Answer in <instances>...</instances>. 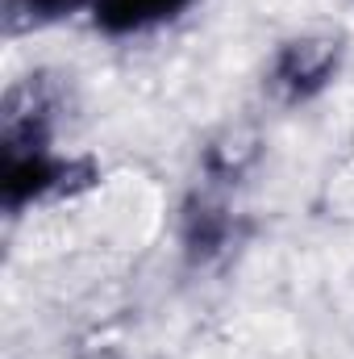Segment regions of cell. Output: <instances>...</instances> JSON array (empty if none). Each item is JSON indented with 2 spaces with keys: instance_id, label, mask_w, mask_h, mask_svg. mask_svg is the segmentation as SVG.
<instances>
[{
  "instance_id": "cell-1",
  "label": "cell",
  "mask_w": 354,
  "mask_h": 359,
  "mask_svg": "<svg viewBox=\"0 0 354 359\" xmlns=\"http://www.w3.org/2000/svg\"><path fill=\"white\" fill-rule=\"evenodd\" d=\"M96 180L88 159H71L55 142V100L42 80H25L4 92L0 109V209L8 217L29 213L63 192Z\"/></svg>"
},
{
  "instance_id": "cell-2",
  "label": "cell",
  "mask_w": 354,
  "mask_h": 359,
  "mask_svg": "<svg viewBox=\"0 0 354 359\" xmlns=\"http://www.w3.org/2000/svg\"><path fill=\"white\" fill-rule=\"evenodd\" d=\"M346 46L338 34H300L275 46L267 67V88L283 104H309L330 88L342 72Z\"/></svg>"
},
{
  "instance_id": "cell-3",
  "label": "cell",
  "mask_w": 354,
  "mask_h": 359,
  "mask_svg": "<svg viewBox=\"0 0 354 359\" xmlns=\"http://www.w3.org/2000/svg\"><path fill=\"white\" fill-rule=\"evenodd\" d=\"M200 0H88V21L104 38H142L176 25Z\"/></svg>"
},
{
  "instance_id": "cell-4",
  "label": "cell",
  "mask_w": 354,
  "mask_h": 359,
  "mask_svg": "<svg viewBox=\"0 0 354 359\" xmlns=\"http://www.w3.org/2000/svg\"><path fill=\"white\" fill-rule=\"evenodd\" d=\"M229 234H234V217L221 201H208V196H192L183 205V226H179V243L187 251V259L196 264H208L217 259L225 247H229Z\"/></svg>"
},
{
  "instance_id": "cell-5",
  "label": "cell",
  "mask_w": 354,
  "mask_h": 359,
  "mask_svg": "<svg viewBox=\"0 0 354 359\" xmlns=\"http://www.w3.org/2000/svg\"><path fill=\"white\" fill-rule=\"evenodd\" d=\"M71 17H88V0H0V21L8 38L50 29Z\"/></svg>"
}]
</instances>
